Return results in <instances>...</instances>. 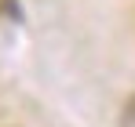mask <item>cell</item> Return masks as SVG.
Segmentation results:
<instances>
[{"instance_id": "2", "label": "cell", "mask_w": 135, "mask_h": 127, "mask_svg": "<svg viewBox=\"0 0 135 127\" xmlns=\"http://www.w3.org/2000/svg\"><path fill=\"white\" fill-rule=\"evenodd\" d=\"M0 11H4V15H7V18H22V11H18V4H15V0H0Z\"/></svg>"}, {"instance_id": "1", "label": "cell", "mask_w": 135, "mask_h": 127, "mask_svg": "<svg viewBox=\"0 0 135 127\" xmlns=\"http://www.w3.org/2000/svg\"><path fill=\"white\" fill-rule=\"evenodd\" d=\"M120 127H135V94L124 102V109H120Z\"/></svg>"}]
</instances>
